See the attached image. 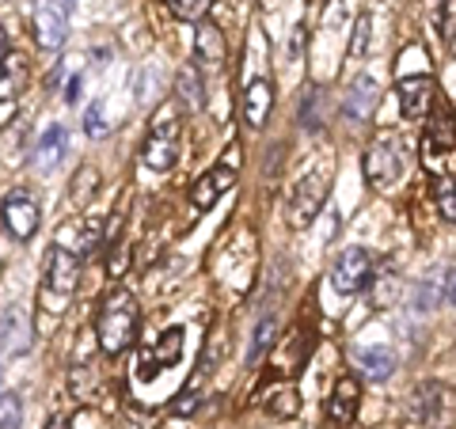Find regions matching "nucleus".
Wrapping results in <instances>:
<instances>
[{
    "label": "nucleus",
    "instance_id": "nucleus-36",
    "mask_svg": "<svg viewBox=\"0 0 456 429\" xmlns=\"http://www.w3.org/2000/svg\"><path fill=\"white\" fill-rule=\"evenodd\" d=\"M445 296H449V304H456V274L449 278V293H445Z\"/></svg>",
    "mask_w": 456,
    "mask_h": 429
},
{
    "label": "nucleus",
    "instance_id": "nucleus-13",
    "mask_svg": "<svg viewBox=\"0 0 456 429\" xmlns=\"http://www.w3.org/2000/svg\"><path fill=\"white\" fill-rule=\"evenodd\" d=\"M377 103H380L377 80L373 77H358L350 84V95H346V103H342V110H346L350 122H369L373 118V110H377Z\"/></svg>",
    "mask_w": 456,
    "mask_h": 429
},
{
    "label": "nucleus",
    "instance_id": "nucleus-24",
    "mask_svg": "<svg viewBox=\"0 0 456 429\" xmlns=\"http://www.w3.org/2000/svg\"><path fill=\"white\" fill-rule=\"evenodd\" d=\"M164 4L175 12L179 20L198 23V20H206V16H209V4H213V0H164Z\"/></svg>",
    "mask_w": 456,
    "mask_h": 429
},
{
    "label": "nucleus",
    "instance_id": "nucleus-28",
    "mask_svg": "<svg viewBox=\"0 0 456 429\" xmlns=\"http://www.w3.org/2000/svg\"><path fill=\"white\" fill-rule=\"evenodd\" d=\"M369 31H373V20L369 16H358V23H354V42H350V53L362 57L369 50Z\"/></svg>",
    "mask_w": 456,
    "mask_h": 429
},
{
    "label": "nucleus",
    "instance_id": "nucleus-27",
    "mask_svg": "<svg viewBox=\"0 0 456 429\" xmlns=\"http://www.w3.org/2000/svg\"><path fill=\"white\" fill-rule=\"evenodd\" d=\"M99 239H103V221H99V217H88V221H84V232H80V247H77V255L99 247Z\"/></svg>",
    "mask_w": 456,
    "mask_h": 429
},
{
    "label": "nucleus",
    "instance_id": "nucleus-25",
    "mask_svg": "<svg viewBox=\"0 0 456 429\" xmlns=\"http://www.w3.org/2000/svg\"><path fill=\"white\" fill-rule=\"evenodd\" d=\"M20 425H23V403H20V395L4 392V395H0V429H20Z\"/></svg>",
    "mask_w": 456,
    "mask_h": 429
},
{
    "label": "nucleus",
    "instance_id": "nucleus-9",
    "mask_svg": "<svg viewBox=\"0 0 456 429\" xmlns=\"http://www.w3.org/2000/svg\"><path fill=\"white\" fill-rule=\"evenodd\" d=\"M399 110H403V118H426V114L434 110V99H437V80L430 73H419L411 80H399Z\"/></svg>",
    "mask_w": 456,
    "mask_h": 429
},
{
    "label": "nucleus",
    "instance_id": "nucleus-22",
    "mask_svg": "<svg viewBox=\"0 0 456 429\" xmlns=\"http://www.w3.org/2000/svg\"><path fill=\"white\" fill-rule=\"evenodd\" d=\"M274 338H278V320L274 316H266L259 327L251 331V346H248V365H255L259 357L270 353V346H274Z\"/></svg>",
    "mask_w": 456,
    "mask_h": 429
},
{
    "label": "nucleus",
    "instance_id": "nucleus-16",
    "mask_svg": "<svg viewBox=\"0 0 456 429\" xmlns=\"http://www.w3.org/2000/svg\"><path fill=\"white\" fill-rule=\"evenodd\" d=\"M354 361H358V368L369 376V380H388L395 373V353L388 346H358L354 350Z\"/></svg>",
    "mask_w": 456,
    "mask_h": 429
},
{
    "label": "nucleus",
    "instance_id": "nucleus-1",
    "mask_svg": "<svg viewBox=\"0 0 456 429\" xmlns=\"http://www.w3.org/2000/svg\"><path fill=\"white\" fill-rule=\"evenodd\" d=\"M141 331V308H137V296L130 289H114L103 296L99 304V316H95V338H99V350L103 353H122L137 342Z\"/></svg>",
    "mask_w": 456,
    "mask_h": 429
},
{
    "label": "nucleus",
    "instance_id": "nucleus-7",
    "mask_svg": "<svg viewBox=\"0 0 456 429\" xmlns=\"http://www.w3.org/2000/svg\"><path fill=\"white\" fill-rule=\"evenodd\" d=\"M183 327H167V331L152 342V346H145L141 350V361H137V376L141 380H152L160 368H167V365H175L179 357H183Z\"/></svg>",
    "mask_w": 456,
    "mask_h": 429
},
{
    "label": "nucleus",
    "instance_id": "nucleus-12",
    "mask_svg": "<svg viewBox=\"0 0 456 429\" xmlns=\"http://www.w3.org/2000/svg\"><path fill=\"white\" fill-rule=\"evenodd\" d=\"M358 407H362V384L354 376H342L335 384L331 399H327V422L335 429H346L354 418H358Z\"/></svg>",
    "mask_w": 456,
    "mask_h": 429
},
{
    "label": "nucleus",
    "instance_id": "nucleus-31",
    "mask_svg": "<svg viewBox=\"0 0 456 429\" xmlns=\"http://www.w3.org/2000/svg\"><path fill=\"white\" fill-rule=\"evenodd\" d=\"M95 179H99V175H95L92 167L80 171V179H73V182H80V190H73V202H88V198L95 194Z\"/></svg>",
    "mask_w": 456,
    "mask_h": 429
},
{
    "label": "nucleus",
    "instance_id": "nucleus-23",
    "mask_svg": "<svg viewBox=\"0 0 456 429\" xmlns=\"http://www.w3.org/2000/svg\"><path fill=\"white\" fill-rule=\"evenodd\" d=\"M266 410L274 414V418H293L297 410H301V395H297V388H274L270 392V399H266Z\"/></svg>",
    "mask_w": 456,
    "mask_h": 429
},
{
    "label": "nucleus",
    "instance_id": "nucleus-18",
    "mask_svg": "<svg viewBox=\"0 0 456 429\" xmlns=\"http://www.w3.org/2000/svg\"><path fill=\"white\" fill-rule=\"evenodd\" d=\"M65 145H69V134H65V125H50V130L42 134L38 149H35V167H38V171H53L57 164H61Z\"/></svg>",
    "mask_w": 456,
    "mask_h": 429
},
{
    "label": "nucleus",
    "instance_id": "nucleus-34",
    "mask_svg": "<svg viewBox=\"0 0 456 429\" xmlns=\"http://www.w3.org/2000/svg\"><path fill=\"white\" fill-rule=\"evenodd\" d=\"M194 407H198V395H191V392H187V395H179L175 403H171V414H179V418H183V414H191Z\"/></svg>",
    "mask_w": 456,
    "mask_h": 429
},
{
    "label": "nucleus",
    "instance_id": "nucleus-20",
    "mask_svg": "<svg viewBox=\"0 0 456 429\" xmlns=\"http://www.w3.org/2000/svg\"><path fill=\"white\" fill-rule=\"evenodd\" d=\"M0 342H4V350H12V353H27V327H23V320H20V312H4L0 316Z\"/></svg>",
    "mask_w": 456,
    "mask_h": 429
},
{
    "label": "nucleus",
    "instance_id": "nucleus-35",
    "mask_svg": "<svg viewBox=\"0 0 456 429\" xmlns=\"http://www.w3.org/2000/svg\"><path fill=\"white\" fill-rule=\"evenodd\" d=\"M80 88H84V77L77 73L73 80H69V84H65V103H77V95H80Z\"/></svg>",
    "mask_w": 456,
    "mask_h": 429
},
{
    "label": "nucleus",
    "instance_id": "nucleus-10",
    "mask_svg": "<svg viewBox=\"0 0 456 429\" xmlns=\"http://www.w3.org/2000/svg\"><path fill=\"white\" fill-rule=\"evenodd\" d=\"M35 38L42 50H61L69 38V12L57 4V0H46L35 12Z\"/></svg>",
    "mask_w": 456,
    "mask_h": 429
},
{
    "label": "nucleus",
    "instance_id": "nucleus-29",
    "mask_svg": "<svg viewBox=\"0 0 456 429\" xmlns=\"http://www.w3.org/2000/svg\"><path fill=\"white\" fill-rule=\"evenodd\" d=\"M437 296H441V285H437V274H430V278L419 285V308L430 312V308L437 304Z\"/></svg>",
    "mask_w": 456,
    "mask_h": 429
},
{
    "label": "nucleus",
    "instance_id": "nucleus-17",
    "mask_svg": "<svg viewBox=\"0 0 456 429\" xmlns=\"http://www.w3.org/2000/svg\"><path fill=\"white\" fill-rule=\"evenodd\" d=\"M426 149L430 152H452L456 149V114L441 103V110H434L430 130H426Z\"/></svg>",
    "mask_w": 456,
    "mask_h": 429
},
{
    "label": "nucleus",
    "instance_id": "nucleus-32",
    "mask_svg": "<svg viewBox=\"0 0 456 429\" xmlns=\"http://www.w3.org/2000/svg\"><path fill=\"white\" fill-rule=\"evenodd\" d=\"M441 38H452L456 35V0H445V4H441Z\"/></svg>",
    "mask_w": 456,
    "mask_h": 429
},
{
    "label": "nucleus",
    "instance_id": "nucleus-37",
    "mask_svg": "<svg viewBox=\"0 0 456 429\" xmlns=\"http://www.w3.org/2000/svg\"><path fill=\"white\" fill-rule=\"evenodd\" d=\"M46 429H69V422H65V418H61V414H57V418H53V422H50V425H46Z\"/></svg>",
    "mask_w": 456,
    "mask_h": 429
},
{
    "label": "nucleus",
    "instance_id": "nucleus-19",
    "mask_svg": "<svg viewBox=\"0 0 456 429\" xmlns=\"http://www.w3.org/2000/svg\"><path fill=\"white\" fill-rule=\"evenodd\" d=\"M175 92H179V99H183V107H191V110H202V107H206V84H202V73H198L194 65H187V69L179 73Z\"/></svg>",
    "mask_w": 456,
    "mask_h": 429
},
{
    "label": "nucleus",
    "instance_id": "nucleus-30",
    "mask_svg": "<svg viewBox=\"0 0 456 429\" xmlns=\"http://www.w3.org/2000/svg\"><path fill=\"white\" fill-rule=\"evenodd\" d=\"M84 130H88V137H103L107 125H103V103H92L88 114H84Z\"/></svg>",
    "mask_w": 456,
    "mask_h": 429
},
{
    "label": "nucleus",
    "instance_id": "nucleus-2",
    "mask_svg": "<svg viewBox=\"0 0 456 429\" xmlns=\"http://www.w3.org/2000/svg\"><path fill=\"white\" fill-rule=\"evenodd\" d=\"M77 281H80V259L77 251H69L65 243H53L46 251V281H42V304L50 300L53 312H65L69 296L77 293Z\"/></svg>",
    "mask_w": 456,
    "mask_h": 429
},
{
    "label": "nucleus",
    "instance_id": "nucleus-4",
    "mask_svg": "<svg viewBox=\"0 0 456 429\" xmlns=\"http://www.w3.org/2000/svg\"><path fill=\"white\" fill-rule=\"evenodd\" d=\"M369 281H373V255L365 247H346L331 266V289L342 296H354V293H362Z\"/></svg>",
    "mask_w": 456,
    "mask_h": 429
},
{
    "label": "nucleus",
    "instance_id": "nucleus-14",
    "mask_svg": "<svg viewBox=\"0 0 456 429\" xmlns=\"http://www.w3.org/2000/svg\"><path fill=\"white\" fill-rule=\"evenodd\" d=\"M27 80H31V69H27V57L8 50L4 57H0V103H8V99L23 95Z\"/></svg>",
    "mask_w": 456,
    "mask_h": 429
},
{
    "label": "nucleus",
    "instance_id": "nucleus-8",
    "mask_svg": "<svg viewBox=\"0 0 456 429\" xmlns=\"http://www.w3.org/2000/svg\"><path fill=\"white\" fill-rule=\"evenodd\" d=\"M403 171V156L395 149V137H380L373 149L365 152V179L369 187H388Z\"/></svg>",
    "mask_w": 456,
    "mask_h": 429
},
{
    "label": "nucleus",
    "instance_id": "nucleus-3",
    "mask_svg": "<svg viewBox=\"0 0 456 429\" xmlns=\"http://www.w3.org/2000/svg\"><path fill=\"white\" fill-rule=\"evenodd\" d=\"M327 202V175H320V171H312V175H305L301 182L293 187L289 194V206H285V217H289V228H308L312 221L320 217V209Z\"/></svg>",
    "mask_w": 456,
    "mask_h": 429
},
{
    "label": "nucleus",
    "instance_id": "nucleus-5",
    "mask_svg": "<svg viewBox=\"0 0 456 429\" xmlns=\"http://www.w3.org/2000/svg\"><path fill=\"white\" fill-rule=\"evenodd\" d=\"M179 156V122H175V110H160L149 130L145 141V164L152 171H167Z\"/></svg>",
    "mask_w": 456,
    "mask_h": 429
},
{
    "label": "nucleus",
    "instance_id": "nucleus-26",
    "mask_svg": "<svg viewBox=\"0 0 456 429\" xmlns=\"http://www.w3.org/2000/svg\"><path fill=\"white\" fill-rule=\"evenodd\" d=\"M434 194H437V209H441V217H445L449 224H456V182H452V179H441Z\"/></svg>",
    "mask_w": 456,
    "mask_h": 429
},
{
    "label": "nucleus",
    "instance_id": "nucleus-6",
    "mask_svg": "<svg viewBox=\"0 0 456 429\" xmlns=\"http://www.w3.org/2000/svg\"><path fill=\"white\" fill-rule=\"evenodd\" d=\"M38 217H42L38 202L27 190H12V194H4V202H0V221H4L8 236L20 243H27L38 232Z\"/></svg>",
    "mask_w": 456,
    "mask_h": 429
},
{
    "label": "nucleus",
    "instance_id": "nucleus-33",
    "mask_svg": "<svg viewBox=\"0 0 456 429\" xmlns=\"http://www.w3.org/2000/svg\"><path fill=\"white\" fill-rule=\"evenodd\" d=\"M107 270H110V278H118L122 270H126V247H122V243H114V247H110V263H107Z\"/></svg>",
    "mask_w": 456,
    "mask_h": 429
},
{
    "label": "nucleus",
    "instance_id": "nucleus-11",
    "mask_svg": "<svg viewBox=\"0 0 456 429\" xmlns=\"http://www.w3.org/2000/svg\"><path fill=\"white\" fill-rule=\"evenodd\" d=\"M232 182H236V171L224 167V164H217V167L206 171V175L191 187V206H194L198 213H209L228 190H232Z\"/></svg>",
    "mask_w": 456,
    "mask_h": 429
},
{
    "label": "nucleus",
    "instance_id": "nucleus-15",
    "mask_svg": "<svg viewBox=\"0 0 456 429\" xmlns=\"http://www.w3.org/2000/svg\"><path fill=\"white\" fill-rule=\"evenodd\" d=\"M270 107H274V88H270L266 80H251L248 92H244V122L251 130H259V125L270 118Z\"/></svg>",
    "mask_w": 456,
    "mask_h": 429
},
{
    "label": "nucleus",
    "instance_id": "nucleus-21",
    "mask_svg": "<svg viewBox=\"0 0 456 429\" xmlns=\"http://www.w3.org/2000/svg\"><path fill=\"white\" fill-rule=\"evenodd\" d=\"M194 46H198V61H206V65H213V69L224 61V38H221L217 27H202Z\"/></svg>",
    "mask_w": 456,
    "mask_h": 429
}]
</instances>
